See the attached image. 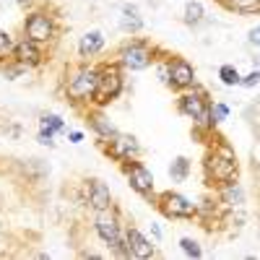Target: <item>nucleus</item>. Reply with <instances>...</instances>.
Returning a JSON list of instances; mask_svg holds the SVG:
<instances>
[{"label": "nucleus", "mask_w": 260, "mask_h": 260, "mask_svg": "<svg viewBox=\"0 0 260 260\" xmlns=\"http://www.w3.org/2000/svg\"><path fill=\"white\" fill-rule=\"evenodd\" d=\"M24 29H26V37L31 42H47L52 37V21L45 13H34V16L26 18Z\"/></svg>", "instance_id": "39448f33"}, {"label": "nucleus", "mask_w": 260, "mask_h": 260, "mask_svg": "<svg viewBox=\"0 0 260 260\" xmlns=\"http://www.w3.org/2000/svg\"><path fill=\"white\" fill-rule=\"evenodd\" d=\"M125 245H127V252L136 255V257H151L154 255V245H151L138 229H130L125 234Z\"/></svg>", "instance_id": "6e6552de"}, {"label": "nucleus", "mask_w": 260, "mask_h": 260, "mask_svg": "<svg viewBox=\"0 0 260 260\" xmlns=\"http://www.w3.org/2000/svg\"><path fill=\"white\" fill-rule=\"evenodd\" d=\"M122 62H125V68H130V71H143L146 65L151 62V57H148V50H146V47L130 45V47L122 52Z\"/></svg>", "instance_id": "1a4fd4ad"}, {"label": "nucleus", "mask_w": 260, "mask_h": 260, "mask_svg": "<svg viewBox=\"0 0 260 260\" xmlns=\"http://www.w3.org/2000/svg\"><path fill=\"white\" fill-rule=\"evenodd\" d=\"M180 110L187 115V117H192V120H198V122H211L208 117V107L203 104V99L201 96H195V94H185L182 99H180Z\"/></svg>", "instance_id": "423d86ee"}, {"label": "nucleus", "mask_w": 260, "mask_h": 260, "mask_svg": "<svg viewBox=\"0 0 260 260\" xmlns=\"http://www.w3.org/2000/svg\"><path fill=\"white\" fill-rule=\"evenodd\" d=\"M211 117H216V120H224L226 117V107H213V110H211Z\"/></svg>", "instance_id": "b1692460"}, {"label": "nucleus", "mask_w": 260, "mask_h": 260, "mask_svg": "<svg viewBox=\"0 0 260 260\" xmlns=\"http://www.w3.org/2000/svg\"><path fill=\"white\" fill-rule=\"evenodd\" d=\"M102 45H104L102 34H99V31H91V34H86V37L81 39V45H78V52H81L83 57H89V55H96V52L102 50Z\"/></svg>", "instance_id": "4468645a"}, {"label": "nucleus", "mask_w": 260, "mask_h": 260, "mask_svg": "<svg viewBox=\"0 0 260 260\" xmlns=\"http://www.w3.org/2000/svg\"><path fill=\"white\" fill-rule=\"evenodd\" d=\"M172 177H175V180H185L187 177V172H190V164H187V159H175V161H172Z\"/></svg>", "instance_id": "f3484780"}, {"label": "nucleus", "mask_w": 260, "mask_h": 260, "mask_svg": "<svg viewBox=\"0 0 260 260\" xmlns=\"http://www.w3.org/2000/svg\"><path fill=\"white\" fill-rule=\"evenodd\" d=\"M120 89H122V78H120V73L117 71H104L102 76H99V83H96V91H94V96H96V102H110V99H115L117 94H120Z\"/></svg>", "instance_id": "7ed1b4c3"}, {"label": "nucleus", "mask_w": 260, "mask_h": 260, "mask_svg": "<svg viewBox=\"0 0 260 260\" xmlns=\"http://www.w3.org/2000/svg\"><path fill=\"white\" fill-rule=\"evenodd\" d=\"M208 169L213 172V177L221 180V182L234 180V175H237V161H234V156L229 154V148H221V154H213V159L208 161Z\"/></svg>", "instance_id": "f03ea898"}, {"label": "nucleus", "mask_w": 260, "mask_h": 260, "mask_svg": "<svg viewBox=\"0 0 260 260\" xmlns=\"http://www.w3.org/2000/svg\"><path fill=\"white\" fill-rule=\"evenodd\" d=\"M16 55H18L21 62H29V65L39 62V50H37V45H34L31 39H29V42H26V39L21 42V45L16 47Z\"/></svg>", "instance_id": "2eb2a0df"}, {"label": "nucleus", "mask_w": 260, "mask_h": 260, "mask_svg": "<svg viewBox=\"0 0 260 260\" xmlns=\"http://www.w3.org/2000/svg\"><path fill=\"white\" fill-rule=\"evenodd\" d=\"M96 232H99V237L110 245V247H115V250H120V226H117V221H115V216L112 213H107V211H99V216H96Z\"/></svg>", "instance_id": "20e7f679"}, {"label": "nucleus", "mask_w": 260, "mask_h": 260, "mask_svg": "<svg viewBox=\"0 0 260 260\" xmlns=\"http://www.w3.org/2000/svg\"><path fill=\"white\" fill-rule=\"evenodd\" d=\"M219 76H221V81L226 86H237V83H240V73H237V68H232V65H224Z\"/></svg>", "instance_id": "aec40b11"}, {"label": "nucleus", "mask_w": 260, "mask_h": 260, "mask_svg": "<svg viewBox=\"0 0 260 260\" xmlns=\"http://www.w3.org/2000/svg\"><path fill=\"white\" fill-rule=\"evenodd\" d=\"M143 24H141V18H138V13H136V8H125V13H122V29H127V31H138Z\"/></svg>", "instance_id": "dca6fc26"}, {"label": "nucleus", "mask_w": 260, "mask_h": 260, "mask_svg": "<svg viewBox=\"0 0 260 260\" xmlns=\"http://www.w3.org/2000/svg\"><path fill=\"white\" fill-rule=\"evenodd\" d=\"M18 3H21V6H26V3H31V0H18Z\"/></svg>", "instance_id": "bb28decb"}, {"label": "nucleus", "mask_w": 260, "mask_h": 260, "mask_svg": "<svg viewBox=\"0 0 260 260\" xmlns=\"http://www.w3.org/2000/svg\"><path fill=\"white\" fill-rule=\"evenodd\" d=\"M180 245H182V250H185L187 255H192V257H201V247H198V242H192V240H187V237H185V240H182Z\"/></svg>", "instance_id": "4be33fe9"}, {"label": "nucleus", "mask_w": 260, "mask_h": 260, "mask_svg": "<svg viewBox=\"0 0 260 260\" xmlns=\"http://www.w3.org/2000/svg\"><path fill=\"white\" fill-rule=\"evenodd\" d=\"M136 151H138V143H136V138L117 136V138L112 141V154H115L117 159H127V156H133Z\"/></svg>", "instance_id": "ddd939ff"}, {"label": "nucleus", "mask_w": 260, "mask_h": 260, "mask_svg": "<svg viewBox=\"0 0 260 260\" xmlns=\"http://www.w3.org/2000/svg\"><path fill=\"white\" fill-rule=\"evenodd\" d=\"M250 45H255V47H260V26L250 31Z\"/></svg>", "instance_id": "a878e982"}, {"label": "nucleus", "mask_w": 260, "mask_h": 260, "mask_svg": "<svg viewBox=\"0 0 260 260\" xmlns=\"http://www.w3.org/2000/svg\"><path fill=\"white\" fill-rule=\"evenodd\" d=\"M13 47V42H11V37L6 34V31H0V55H6L8 50Z\"/></svg>", "instance_id": "5701e85b"}, {"label": "nucleus", "mask_w": 260, "mask_h": 260, "mask_svg": "<svg viewBox=\"0 0 260 260\" xmlns=\"http://www.w3.org/2000/svg\"><path fill=\"white\" fill-rule=\"evenodd\" d=\"M91 122H94V127L99 130V133H102L104 138H110V136L115 138V136H117V130H115V125H112L110 120H104V117H94Z\"/></svg>", "instance_id": "a211bd4d"}, {"label": "nucleus", "mask_w": 260, "mask_h": 260, "mask_svg": "<svg viewBox=\"0 0 260 260\" xmlns=\"http://www.w3.org/2000/svg\"><path fill=\"white\" fill-rule=\"evenodd\" d=\"M257 81H260V73H257V71H252V73H250V76H247L242 83H245V86H255Z\"/></svg>", "instance_id": "393cba45"}, {"label": "nucleus", "mask_w": 260, "mask_h": 260, "mask_svg": "<svg viewBox=\"0 0 260 260\" xmlns=\"http://www.w3.org/2000/svg\"><path fill=\"white\" fill-rule=\"evenodd\" d=\"M192 68L185 62V60H175L172 62V83L175 86H180V89H185V86H190L192 83Z\"/></svg>", "instance_id": "f8f14e48"}, {"label": "nucleus", "mask_w": 260, "mask_h": 260, "mask_svg": "<svg viewBox=\"0 0 260 260\" xmlns=\"http://www.w3.org/2000/svg\"><path fill=\"white\" fill-rule=\"evenodd\" d=\"M127 180L141 195H148L151 190H154V177H151V172L146 167H141V164H130L127 167Z\"/></svg>", "instance_id": "0eeeda50"}, {"label": "nucleus", "mask_w": 260, "mask_h": 260, "mask_svg": "<svg viewBox=\"0 0 260 260\" xmlns=\"http://www.w3.org/2000/svg\"><path fill=\"white\" fill-rule=\"evenodd\" d=\"M201 18H203V6L201 3H187V8H185V21L187 24H198Z\"/></svg>", "instance_id": "6ab92c4d"}, {"label": "nucleus", "mask_w": 260, "mask_h": 260, "mask_svg": "<svg viewBox=\"0 0 260 260\" xmlns=\"http://www.w3.org/2000/svg\"><path fill=\"white\" fill-rule=\"evenodd\" d=\"M96 83H99V73L96 71H81L71 78L68 83V94L73 99H86V96H94L96 91Z\"/></svg>", "instance_id": "f257e3e1"}, {"label": "nucleus", "mask_w": 260, "mask_h": 260, "mask_svg": "<svg viewBox=\"0 0 260 260\" xmlns=\"http://www.w3.org/2000/svg\"><path fill=\"white\" fill-rule=\"evenodd\" d=\"M89 203L96 208V211H107L112 206V195H110V187H107L104 182H91L89 185Z\"/></svg>", "instance_id": "9d476101"}, {"label": "nucleus", "mask_w": 260, "mask_h": 260, "mask_svg": "<svg viewBox=\"0 0 260 260\" xmlns=\"http://www.w3.org/2000/svg\"><path fill=\"white\" fill-rule=\"evenodd\" d=\"M229 3L237 8V11H242V13H252L260 8V0H229Z\"/></svg>", "instance_id": "412c9836"}, {"label": "nucleus", "mask_w": 260, "mask_h": 260, "mask_svg": "<svg viewBox=\"0 0 260 260\" xmlns=\"http://www.w3.org/2000/svg\"><path fill=\"white\" fill-rule=\"evenodd\" d=\"M164 211L169 216H180V219H187V216L195 213V206L182 198V195H167V203H164Z\"/></svg>", "instance_id": "9b49d317"}]
</instances>
